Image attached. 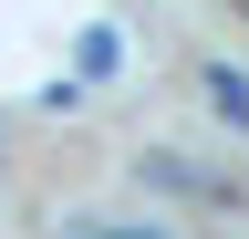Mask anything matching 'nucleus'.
I'll return each instance as SVG.
<instances>
[{"label":"nucleus","instance_id":"nucleus-1","mask_svg":"<svg viewBox=\"0 0 249 239\" xmlns=\"http://www.w3.org/2000/svg\"><path fill=\"white\" fill-rule=\"evenodd\" d=\"M208 94H218V104H229L239 125H249V83H239V73H208Z\"/></svg>","mask_w":249,"mask_h":239},{"label":"nucleus","instance_id":"nucleus-2","mask_svg":"<svg viewBox=\"0 0 249 239\" xmlns=\"http://www.w3.org/2000/svg\"><path fill=\"white\" fill-rule=\"evenodd\" d=\"M124 239H156V229H124Z\"/></svg>","mask_w":249,"mask_h":239}]
</instances>
